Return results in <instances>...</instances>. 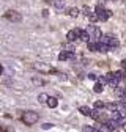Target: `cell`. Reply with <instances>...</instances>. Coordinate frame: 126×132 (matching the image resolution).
Returning a JSON list of instances; mask_svg holds the SVG:
<instances>
[{"label":"cell","instance_id":"16","mask_svg":"<svg viewBox=\"0 0 126 132\" xmlns=\"http://www.w3.org/2000/svg\"><path fill=\"white\" fill-rule=\"evenodd\" d=\"M79 112H81L84 117H90V112H91V110H90L87 105H82V107H79Z\"/></svg>","mask_w":126,"mask_h":132},{"label":"cell","instance_id":"27","mask_svg":"<svg viewBox=\"0 0 126 132\" xmlns=\"http://www.w3.org/2000/svg\"><path fill=\"white\" fill-rule=\"evenodd\" d=\"M33 82H35L36 85H43V84H44V82H43V80H40V79H33Z\"/></svg>","mask_w":126,"mask_h":132},{"label":"cell","instance_id":"12","mask_svg":"<svg viewBox=\"0 0 126 132\" xmlns=\"http://www.w3.org/2000/svg\"><path fill=\"white\" fill-rule=\"evenodd\" d=\"M98 47H99V43L98 41H88V51L98 52Z\"/></svg>","mask_w":126,"mask_h":132},{"label":"cell","instance_id":"11","mask_svg":"<svg viewBox=\"0 0 126 132\" xmlns=\"http://www.w3.org/2000/svg\"><path fill=\"white\" fill-rule=\"evenodd\" d=\"M107 44H109V47H110V51H112V49H115V47H118V39L117 38H114V36H110L109 38V41H107Z\"/></svg>","mask_w":126,"mask_h":132},{"label":"cell","instance_id":"13","mask_svg":"<svg viewBox=\"0 0 126 132\" xmlns=\"http://www.w3.org/2000/svg\"><path fill=\"white\" fill-rule=\"evenodd\" d=\"M79 13H81V10H79V8H69L68 11H66V14L68 16H71V18H77V16H79Z\"/></svg>","mask_w":126,"mask_h":132},{"label":"cell","instance_id":"10","mask_svg":"<svg viewBox=\"0 0 126 132\" xmlns=\"http://www.w3.org/2000/svg\"><path fill=\"white\" fill-rule=\"evenodd\" d=\"M69 58H73V52L63 51V52H60V55H58V60H60V61H65V60H69Z\"/></svg>","mask_w":126,"mask_h":132},{"label":"cell","instance_id":"22","mask_svg":"<svg viewBox=\"0 0 126 132\" xmlns=\"http://www.w3.org/2000/svg\"><path fill=\"white\" fill-rule=\"evenodd\" d=\"M65 51H66V52H74V46H73V44H68V46L65 47Z\"/></svg>","mask_w":126,"mask_h":132},{"label":"cell","instance_id":"26","mask_svg":"<svg viewBox=\"0 0 126 132\" xmlns=\"http://www.w3.org/2000/svg\"><path fill=\"white\" fill-rule=\"evenodd\" d=\"M54 124H51V123H46V124H43V129H51Z\"/></svg>","mask_w":126,"mask_h":132},{"label":"cell","instance_id":"23","mask_svg":"<svg viewBox=\"0 0 126 132\" xmlns=\"http://www.w3.org/2000/svg\"><path fill=\"white\" fill-rule=\"evenodd\" d=\"M82 14L88 16V14H90V8H88V6H84V8H82Z\"/></svg>","mask_w":126,"mask_h":132},{"label":"cell","instance_id":"20","mask_svg":"<svg viewBox=\"0 0 126 132\" xmlns=\"http://www.w3.org/2000/svg\"><path fill=\"white\" fill-rule=\"evenodd\" d=\"M46 99H47V94H44V93H41V94L38 96V101H40L41 104H44V102H46Z\"/></svg>","mask_w":126,"mask_h":132},{"label":"cell","instance_id":"28","mask_svg":"<svg viewBox=\"0 0 126 132\" xmlns=\"http://www.w3.org/2000/svg\"><path fill=\"white\" fill-rule=\"evenodd\" d=\"M85 132H91V130H96V129H93V127H84Z\"/></svg>","mask_w":126,"mask_h":132},{"label":"cell","instance_id":"29","mask_svg":"<svg viewBox=\"0 0 126 132\" xmlns=\"http://www.w3.org/2000/svg\"><path fill=\"white\" fill-rule=\"evenodd\" d=\"M121 68L126 71V60H123V61H121Z\"/></svg>","mask_w":126,"mask_h":132},{"label":"cell","instance_id":"9","mask_svg":"<svg viewBox=\"0 0 126 132\" xmlns=\"http://www.w3.org/2000/svg\"><path fill=\"white\" fill-rule=\"evenodd\" d=\"M46 104L49 105L51 109H55V107L58 105V101H57V97H51V96H47V99H46Z\"/></svg>","mask_w":126,"mask_h":132},{"label":"cell","instance_id":"30","mask_svg":"<svg viewBox=\"0 0 126 132\" xmlns=\"http://www.w3.org/2000/svg\"><path fill=\"white\" fill-rule=\"evenodd\" d=\"M2 71H3V68H2V64H0V74H2Z\"/></svg>","mask_w":126,"mask_h":132},{"label":"cell","instance_id":"24","mask_svg":"<svg viewBox=\"0 0 126 132\" xmlns=\"http://www.w3.org/2000/svg\"><path fill=\"white\" fill-rule=\"evenodd\" d=\"M115 74V77L118 79V80H121V77H123V71H117V72H114Z\"/></svg>","mask_w":126,"mask_h":132},{"label":"cell","instance_id":"1","mask_svg":"<svg viewBox=\"0 0 126 132\" xmlns=\"http://www.w3.org/2000/svg\"><path fill=\"white\" fill-rule=\"evenodd\" d=\"M40 120V115L36 112H24L22 113V117H21V121L27 126H32V124H35L36 121Z\"/></svg>","mask_w":126,"mask_h":132},{"label":"cell","instance_id":"2","mask_svg":"<svg viewBox=\"0 0 126 132\" xmlns=\"http://www.w3.org/2000/svg\"><path fill=\"white\" fill-rule=\"evenodd\" d=\"M94 14L98 16V21H107L110 16H112V11L104 10L103 6H96L94 8Z\"/></svg>","mask_w":126,"mask_h":132},{"label":"cell","instance_id":"32","mask_svg":"<svg viewBox=\"0 0 126 132\" xmlns=\"http://www.w3.org/2000/svg\"><path fill=\"white\" fill-rule=\"evenodd\" d=\"M46 2H52V0H46Z\"/></svg>","mask_w":126,"mask_h":132},{"label":"cell","instance_id":"7","mask_svg":"<svg viewBox=\"0 0 126 132\" xmlns=\"http://www.w3.org/2000/svg\"><path fill=\"white\" fill-rule=\"evenodd\" d=\"M104 77H106V82H107L110 87H114V88H115V87H118V82H120V80L115 77V74H114V72H107Z\"/></svg>","mask_w":126,"mask_h":132},{"label":"cell","instance_id":"17","mask_svg":"<svg viewBox=\"0 0 126 132\" xmlns=\"http://www.w3.org/2000/svg\"><path fill=\"white\" fill-rule=\"evenodd\" d=\"M93 91L94 93H103V84H101V82H96V84H94Z\"/></svg>","mask_w":126,"mask_h":132},{"label":"cell","instance_id":"19","mask_svg":"<svg viewBox=\"0 0 126 132\" xmlns=\"http://www.w3.org/2000/svg\"><path fill=\"white\" fill-rule=\"evenodd\" d=\"M104 107H106V104H104L103 101H96V102H94V109L99 110V109H104Z\"/></svg>","mask_w":126,"mask_h":132},{"label":"cell","instance_id":"8","mask_svg":"<svg viewBox=\"0 0 126 132\" xmlns=\"http://www.w3.org/2000/svg\"><path fill=\"white\" fill-rule=\"evenodd\" d=\"M81 28H74V30H69L68 31V35H66V39H68V43H73V41H76V39H79V35H81Z\"/></svg>","mask_w":126,"mask_h":132},{"label":"cell","instance_id":"4","mask_svg":"<svg viewBox=\"0 0 126 132\" xmlns=\"http://www.w3.org/2000/svg\"><path fill=\"white\" fill-rule=\"evenodd\" d=\"M87 33H88V36H90V41H99V38H101V35H103L101 30H99L98 27H94V25L88 27Z\"/></svg>","mask_w":126,"mask_h":132},{"label":"cell","instance_id":"14","mask_svg":"<svg viewBox=\"0 0 126 132\" xmlns=\"http://www.w3.org/2000/svg\"><path fill=\"white\" fill-rule=\"evenodd\" d=\"M79 39L84 41V43H88V41H90V36H88L87 30H82V31H81V35H79Z\"/></svg>","mask_w":126,"mask_h":132},{"label":"cell","instance_id":"25","mask_svg":"<svg viewBox=\"0 0 126 132\" xmlns=\"http://www.w3.org/2000/svg\"><path fill=\"white\" fill-rule=\"evenodd\" d=\"M88 77H90L91 80H94V82L98 80V76H96V74H88Z\"/></svg>","mask_w":126,"mask_h":132},{"label":"cell","instance_id":"31","mask_svg":"<svg viewBox=\"0 0 126 132\" xmlns=\"http://www.w3.org/2000/svg\"><path fill=\"white\" fill-rule=\"evenodd\" d=\"M2 130H5V129H3V127H2V126H0V132H2Z\"/></svg>","mask_w":126,"mask_h":132},{"label":"cell","instance_id":"6","mask_svg":"<svg viewBox=\"0 0 126 132\" xmlns=\"http://www.w3.org/2000/svg\"><path fill=\"white\" fill-rule=\"evenodd\" d=\"M33 68H35L36 71H40V72H55V69L52 68V66L46 64V63H35Z\"/></svg>","mask_w":126,"mask_h":132},{"label":"cell","instance_id":"15","mask_svg":"<svg viewBox=\"0 0 126 132\" xmlns=\"http://www.w3.org/2000/svg\"><path fill=\"white\" fill-rule=\"evenodd\" d=\"M110 51V47H109V44H106V43H99V47H98V52H109Z\"/></svg>","mask_w":126,"mask_h":132},{"label":"cell","instance_id":"5","mask_svg":"<svg viewBox=\"0 0 126 132\" xmlns=\"http://www.w3.org/2000/svg\"><path fill=\"white\" fill-rule=\"evenodd\" d=\"M5 19H8V21H11V22H19L22 18H21V14H19L18 11L10 10V11H6V13H5Z\"/></svg>","mask_w":126,"mask_h":132},{"label":"cell","instance_id":"18","mask_svg":"<svg viewBox=\"0 0 126 132\" xmlns=\"http://www.w3.org/2000/svg\"><path fill=\"white\" fill-rule=\"evenodd\" d=\"M52 3L55 8H63V5H65V0H52Z\"/></svg>","mask_w":126,"mask_h":132},{"label":"cell","instance_id":"21","mask_svg":"<svg viewBox=\"0 0 126 132\" xmlns=\"http://www.w3.org/2000/svg\"><path fill=\"white\" fill-rule=\"evenodd\" d=\"M117 107H118V104H115V102H110V104H107V109L112 112V110H117Z\"/></svg>","mask_w":126,"mask_h":132},{"label":"cell","instance_id":"3","mask_svg":"<svg viewBox=\"0 0 126 132\" xmlns=\"http://www.w3.org/2000/svg\"><path fill=\"white\" fill-rule=\"evenodd\" d=\"M90 117L94 120V121H98V123H101V124H104V123H107V120H109V115L107 113H99L96 109L94 110H91L90 112Z\"/></svg>","mask_w":126,"mask_h":132}]
</instances>
